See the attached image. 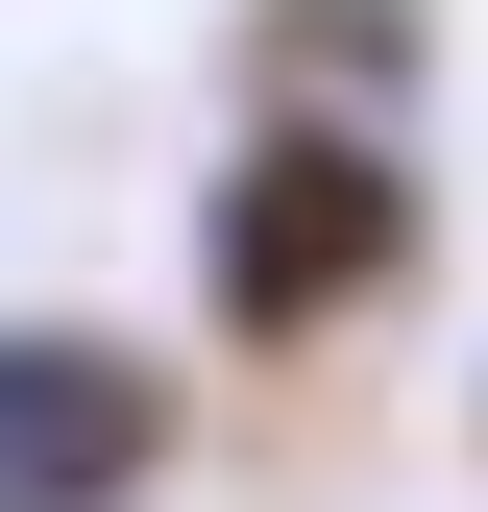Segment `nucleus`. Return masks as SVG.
Here are the masks:
<instances>
[{"instance_id":"f257e3e1","label":"nucleus","mask_w":488,"mask_h":512,"mask_svg":"<svg viewBox=\"0 0 488 512\" xmlns=\"http://www.w3.org/2000/svg\"><path fill=\"white\" fill-rule=\"evenodd\" d=\"M391 244H415V220H391V171L293 122V147H244V196H220V317H244V342H318V317L391 293Z\"/></svg>"},{"instance_id":"f03ea898","label":"nucleus","mask_w":488,"mask_h":512,"mask_svg":"<svg viewBox=\"0 0 488 512\" xmlns=\"http://www.w3.org/2000/svg\"><path fill=\"white\" fill-rule=\"evenodd\" d=\"M147 488H171V366L98 317H25L0 342V512H147Z\"/></svg>"}]
</instances>
